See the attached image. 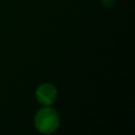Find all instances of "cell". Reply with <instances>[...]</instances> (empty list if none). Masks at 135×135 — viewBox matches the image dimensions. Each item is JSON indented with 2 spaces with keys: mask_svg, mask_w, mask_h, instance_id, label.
Wrapping results in <instances>:
<instances>
[{
  "mask_svg": "<svg viewBox=\"0 0 135 135\" xmlns=\"http://www.w3.org/2000/svg\"><path fill=\"white\" fill-rule=\"evenodd\" d=\"M104 8H112L116 5L117 0H100Z\"/></svg>",
  "mask_w": 135,
  "mask_h": 135,
  "instance_id": "cell-3",
  "label": "cell"
},
{
  "mask_svg": "<svg viewBox=\"0 0 135 135\" xmlns=\"http://www.w3.org/2000/svg\"><path fill=\"white\" fill-rule=\"evenodd\" d=\"M35 127L42 133H52L57 129L60 124L58 113L51 107H45L37 112L34 118Z\"/></svg>",
  "mask_w": 135,
  "mask_h": 135,
  "instance_id": "cell-1",
  "label": "cell"
},
{
  "mask_svg": "<svg viewBox=\"0 0 135 135\" xmlns=\"http://www.w3.org/2000/svg\"><path fill=\"white\" fill-rule=\"evenodd\" d=\"M57 97V91L50 83H43L36 90V98L41 105L49 107L55 103Z\"/></svg>",
  "mask_w": 135,
  "mask_h": 135,
  "instance_id": "cell-2",
  "label": "cell"
}]
</instances>
